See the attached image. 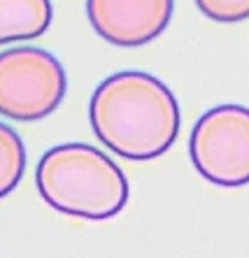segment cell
<instances>
[{"mask_svg": "<svg viewBox=\"0 0 249 258\" xmlns=\"http://www.w3.org/2000/svg\"><path fill=\"white\" fill-rule=\"evenodd\" d=\"M89 119L98 140L128 161L163 156L179 135V105L149 72H114L96 86Z\"/></svg>", "mask_w": 249, "mask_h": 258, "instance_id": "cell-1", "label": "cell"}, {"mask_svg": "<svg viewBox=\"0 0 249 258\" xmlns=\"http://www.w3.org/2000/svg\"><path fill=\"white\" fill-rule=\"evenodd\" d=\"M175 0H86V17L105 42L142 47L170 24Z\"/></svg>", "mask_w": 249, "mask_h": 258, "instance_id": "cell-5", "label": "cell"}, {"mask_svg": "<svg viewBox=\"0 0 249 258\" xmlns=\"http://www.w3.org/2000/svg\"><path fill=\"white\" fill-rule=\"evenodd\" d=\"M42 200L68 216L105 221L128 203L123 170L91 144L66 142L44 151L35 170Z\"/></svg>", "mask_w": 249, "mask_h": 258, "instance_id": "cell-2", "label": "cell"}, {"mask_svg": "<svg viewBox=\"0 0 249 258\" xmlns=\"http://www.w3.org/2000/svg\"><path fill=\"white\" fill-rule=\"evenodd\" d=\"M207 19L219 24H237L249 19V0H194Z\"/></svg>", "mask_w": 249, "mask_h": 258, "instance_id": "cell-8", "label": "cell"}, {"mask_svg": "<svg viewBox=\"0 0 249 258\" xmlns=\"http://www.w3.org/2000/svg\"><path fill=\"white\" fill-rule=\"evenodd\" d=\"M189 156L198 174L214 186H247L249 107L219 105L207 109L189 135Z\"/></svg>", "mask_w": 249, "mask_h": 258, "instance_id": "cell-4", "label": "cell"}, {"mask_svg": "<svg viewBox=\"0 0 249 258\" xmlns=\"http://www.w3.org/2000/svg\"><path fill=\"white\" fill-rule=\"evenodd\" d=\"M26 170V147L19 133L0 121V198H5L24 177Z\"/></svg>", "mask_w": 249, "mask_h": 258, "instance_id": "cell-7", "label": "cell"}, {"mask_svg": "<svg viewBox=\"0 0 249 258\" xmlns=\"http://www.w3.org/2000/svg\"><path fill=\"white\" fill-rule=\"evenodd\" d=\"M54 19L51 0H0V44L35 40Z\"/></svg>", "mask_w": 249, "mask_h": 258, "instance_id": "cell-6", "label": "cell"}, {"mask_svg": "<svg viewBox=\"0 0 249 258\" xmlns=\"http://www.w3.org/2000/svg\"><path fill=\"white\" fill-rule=\"evenodd\" d=\"M66 68L44 49L17 47L0 54V114L12 121H40L61 107Z\"/></svg>", "mask_w": 249, "mask_h": 258, "instance_id": "cell-3", "label": "cell"}]
</instances>
